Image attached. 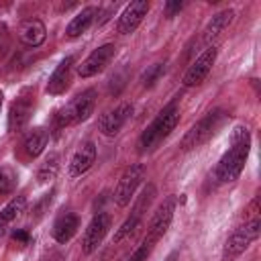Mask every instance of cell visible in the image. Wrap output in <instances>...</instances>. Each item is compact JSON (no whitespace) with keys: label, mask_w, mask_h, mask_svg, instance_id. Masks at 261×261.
I'll return each mask as SVG.
<instances>
[{"label":"cell","mask_w":261,"mask_h":261,"mask_svg":"<svg viewBox=\"0 0 261 261\" xmlns=\"http://www.w3.org/2000/svg\"><path fill=\"white\" fill-rule=\"evenodd\" d=\"M49 143V133L43 128V126H37V128H31L27 135H24V141H22V149L29 157H39L45 147Z\"/></svg>","instance_id":"obj_21"},{"label":"cell","mask_w":261,"mask_h":261,"mask_svg":"<svg viewBox=\"0 0 261 261\" xmlns=\"http://www.w3.org/2000/svg\"><path fill=\"white\" fill-rule=\"evenodd\" d=\"M216 55H218V51H216L214 45L206 47V49L196 57V61L186 69V73H184V77H181V84H184L186 88L200 86V84L206 80V75L210 73V69H212L214 61H216Z\"/></svg>","instance_id":"obj_11"},{"label":"cell","mask_w":261,"mask_h":261,"mask_svg":"<svg viewBox=\"0 0 261 261\" xmlns=\"http://www.w3.org/2000/svg\"><path fill=\"white\" fill-rule=\"evenodd\" d=\"M179 122V106L175 102L167 104L155 118L153 122L141 133L139 137V147L141 151H149V149H155L163 139L169 137V133L175 128V124Z\"/></svg>","instance_id":"obj_2"},{"label":"cell","mask_w":261,"mask_h":261,"mask_svg":"<svg viewBox=\"0 0 261 261\" xmlns=\"http://www.w3.org/2000/svg\"><path fill=\"white\" fill-rule=\"evenodd\" d=\"M35 108V96L33 92H22L12 104H10V112H8V128L10 130H20L27 126L31 114Z\"/></svg>","instance_id":"obj_14"},{"label":"cell","mask_w":261,"mask_h":261,"mask_svg":"<svg viewBox=\"0 0 261 261\" xmlns=\"http://www.w3.org/2000/svg\"><path fill=\"white\" fill-rule=\"evenodd\" d=\"M57 171H59V155L57 153H49L43 159V163L39 165V169H37V179L39 181H51L57 175Z\"/></svg>","instance_id":"obj_23"},{"label":"cell","mask_w":261,"mask_h":261,"mask_svg":"<svg viewBox=\"0 0 261 261\" xmlns=\"http://www.w3.org/2000/svg\"><path fill=\"white\" fill-rule=\"evenodd\" d=\"M130 114H133V104H128V102H120L118 106L106 110L98 120L100 133L106 137H114L124 126V122L130 118Z\"/></svg>","instance_id":"obj_12"},{"label":"cell","mask_w":261,"mask_h":261,"mask_svg":"<svg viewBox=\"0 0 261 261\" xmlns=\"http://www.w3.org/2000/svg\"><path fill=\"white\" fill-rule=\"evenodd\" d=\"M151 251H153V247H149V245L141 243V245L135 249V253L128 257V261H147V257L151 255Z\"/></svg>","instance_id":"obj_26"},{"label":"cell","mask_w":261,"mask_h":261,"mask_svg":"<svg viewBox=\"0 0 261 261\" xmlns=\"http://www.w3.org/2000/svg\"><path fill=\"white\" fill-rule=\"evenodd\" d=\"M94 16H96V8H94V6H86V8H82V10L69 20V24L65 27V35H67L69 39H75V37L84 35V33L92 27Z\"/></svg>","instance_id":"obj_20"},{"label":"cell","mask_w":261,"mask_h":261,"mask_svg":"<svg viewBox=\"0 0 261 261\" xmlns=\"http://www.w3.org/2000/svg\"><path fill=\"white\" fill-rule=\"evenodd\" d=\"M16 37H18V41H20L22 45H27V47H39V45H43L45 39H47V27H45V22H43L41 18L31 16V18H24V20L18 22V27H16Z\"/></svg>","instance_id":"obj_15"},{"label":"cell","mask_w":261,"mask_h":261,"mask_svg":"<svg viewBox=\"0 0 261 261\" xmlns=\"http://www.w3.org/2000/svg\"><path fill=\"white\" fill-rule=\"evenodd\" d=\"M161 71H163V65H161V63H155V65L145 73V77H143V80H145V86H151V84L159 77V73H161Z\"/></svg>","instance_id":"obj_27"},{"label":"cell","mask_w":261,"mask_h":261,"mask_svg":"<svg viewBox=\"0 0 261 261\" xmlns=\"http://www.w3.org/2000/svg\"><path fill=\"white\" fill-rule=\"evenodd\" d=\"M222 122H224V112H220V110L208 112L204 118H200V120L184 135L179 147H181L184 151H190V149H196V147L204 145L208 139L214 137V133L220 128Z\"/></svg>","instance_id":"obj_5"},{"label":"cell","mask_w":261,"mask_h":261,"mask_svg":"<svg viewBox=\"0 0 261 261\" xmlns=\"http://www.w3.org/2000/svg\"><path fill=\"white\" fill-rule=\"evenodd\" d=\"M16 175L8 167H0V194H10L14 190Z\"/></svg>","instance_id":"obj_24"},{"label":"cell","mask_w":261,"mask_h":261,"mask_svg":"<svg viewBox=\"0 0 261 261\" xmlns=\"http://www.w3.org/2000/svg\"><path fill=\"white\" fill-rule=\"evenodd\" d=\"M173 212H175V196H167V198L157 206V210H155L153 216H151V222H149V226H147V234H145V239H143L145 245L155 247V243L167 232V228H169V224H171V220H173Z\"/></svg>","instance_id":"obj_6"},{"label":"cell","mask_w":261,"mask_h":261,"mask_svg":"<svg viewBox=\"0 0 261 261\" xmlns=\"http://www.w3.org/2000/svg\"><path fill=\"white\" fill-rule=\"evenodd\" d=\"M12 239H14L16 243H20V245H27L31 237H29V232H27V230H22V228H20V230H14V232H12Z\"/></svg>","instance_id":"obj_28"},{"label":"cell","mask_w":261,"mask_h":261,"mask_svg":"<svg viewBox=\"0 0 261 261\" xmlns=\"http://www.w3.org/2000/svg\"><path fill=\"white\" fill-rule=\"evenodd\" d=\"M251 151V133L245 124H237L230 133V147L228 151L220 157L214 169V177L220 184H230L239 179L241 171L245 169L247 157Z\"/></svg>","instance_id":"obj_1"},{"label":"cell","mask_w":261,"mask_h":261,"mask_svg":"<svg viewBox=\"0 0 261 261\" xmlns=\"http://www.w3.org/2000/svg\"><path fill=\"white\" fill-rule=\"evenodd\" d=\"M2 102H4V94H2V90H0V110H2Z\"/></svg>","instance_id":"obj_29"},{"label":"cell","mask_w":261,"mask_h":261,"mask_svg":"<svg viewBox=\"0 0 261 261\" xmlns=\"http://www.w3.org/2000/svg\"><path fill=\"white\" fill-rule=\"evenodd\" d=\"M259 232H261V218H259V216H253V218H249L245 224L237 226V228L228 234V239H226V243H224L222 261H232V259H237V257L259 237Z\"/></svg>","instance_id":"obj_3"},{"label":"cell","mask_w":261,"mask_h":261,"mask_svg":"<svg viewBox=\"0 0 261 261\" xmlns=\"http://www.w3.org/2000/svg\"><path fill=\"white\" fill-rule=\"evenodd\" d=\"M24 206H27V198L24 196H16L12 198L0 212V237H4L10 228V224L24 212Z\"/></svg>","instance_id":"obj_22"},{"label":"cell","mask_w":261,"mask_h":261,"mask_svg":"<svg viewBox=\"0 0 261 261\" xmlns=\"http://www.w3.org/2000/svg\"><path fill=\"white\" fill-rule=\"evenodd\" d=\"M77 228H80V218L73 214V212H65V214H61L55 222H53V228H51V234H53V239L57 241V243H67V241H71L73 239V234L77 232Z\"/></svg>","instance_id":"obj_19"},{"label":"cell","mask_w":261,"mask_h":261,"mask_svg":"<svg viewBox=\"0 0 261 261\" xmlns=\"http://www.w3.org/2000/svg\"><path fill=\"white\" fill-rule=\"evenodd\" d=\"M153 198H155V186L153 184H147L143 190H141V194H139V198H137V202H135V206H133V210H130V216L120 224V228L114 232V241L116 243H120L124 237H128L130 232H135V228L141 224V220H143V214L149 210V206H151V202H153Z\"/></svg>","instance_id":"obj_8"},{"label":"cell","mask_w":261,"mask_h":261,"mask_svg":"<svg viewBox=\"0 0 261 261\" xmlns=\"http://www.w3.org/2000/svg\"><path fill=\"white\" fill-rule=\"evenodd\" d=\"M114 53H116V47L114 43H106V45H100L98 49H94L80 65H77V75L80 77H92V75H98L100 71H104L110 61L114 59Z\"/></svg>","instance_id":"obj_10"},{"label":"cell","mask_w":261,"mask_h":261,"mask_svg":"<svg viewBox=\"0 0 261 261\" xmlns=\"http://www.w3.org/2000/svg\"><path fill=\"white\" fill-rule=\"evenodd\" d=\"M96 161V145L92 141L84 143L77 147V151L73 153V157L69 159V175L71 177H80L84 175Z\"/></svg>","instance_id":"obj_17"},{"label":"cell","mask_w":261,"mask_h":261,"mask_svg":"<svg viewBox=\"0 0 261 261\" xmlns=\"http://www.w3.org/2000/svg\"><path fill=\"white\" fill-rule=\"evenodd\" d=\"M145 179V165L143 163H133V165H128L124 171H122V175L118 177V184H116V188H114V194H112V198H114V202L118 204V206H128L130 204V200L135 198V192L139 190V186H141V181Z\"/></svg>","instance_id":"obj_7"},{"label":"cell","mask_w":261,"mask_h":261,"mask_svg":"<svg viewBox=\"0 0 261 261\" xmlns=\"http://www.w3.org/2000/svg\"><path fill=\"white\" fill-rule=\"evenodd\" d=\"M71 65H73V57H65L57 63V67L53 69V73L47 80V88L45 92L51 96H59L69 88V80H71Z\"/></svg>","instance_id":"obj_16"},{"label":"cell","mask_w":261,"mask_h":261,"mask_svg":"<svg viewBox=\"0 0 261 261\" xmlns=\"http://www.w3.org/2000/svg\"><path fill=\"white\" fill-rule=\"evenodd\" d=\"M149 2L147 0H135L130 4L124 6V10L120 12L118 16V22H116V29L120 35H130L137 31V27L143 22L145 14L149 12Z\"/></svg>","instance_id":"obj_13"},{"label":"cell","mask_w":261,"mask_h":261,"mask_svg":"<svg viewBox=\"0 0 261 261\" xmlns=\"http://www.w3.org/2000/svg\"><path fill=\"white\" fill-rule=\"evenodd\" d=\"M10 45H12V37L10 31L4 22H0V61L10 53Z\"/></svg>","instance_id":"obj_25"},{"label":"cell","mask_w":261,"mask_h":261,"mask_svg":"<svg viewBox=\"0 0 261 261\" xmlns=\"http://www.w3.org/2000/svg\"><path fill=\"white\" fill-rule=\"evenodd\" d=\"M110 214L108 212H98L92 216V220L88 222L86 226V232H84V241H82V253L84 255H92L100 243L104 241V237L108 234L110 230Z\"/></svg>","instance_id":"obj_9"},{"label":"cell","mask_w":261,"mask_h":261,"mask_svg":"<svg viewBox=\"0 0 261 261\" xmlns=\"http://www.w3.org/2000/svg\"><path fill=\"white\" fill-rule=\"evenodd\" d=\"M96 106V90H86L82 94H77L69 104H65L57 116H55V124L57 128H65L69 124H77L82 120H86Z\"/></svg>","instance_id":"obj_4"},{"label":"cell","mask_w":261,"mask_h":261,"mask_svg":"<svg viewBox=\"0 0 261 261\" xmlns=\"http://www.w3.org/2000/svg\"><path fill=\"white\" fill-rule=\"evenodd\" d=\"M232 20H234V10H232V8H224V10L216 12V14L208 20V24L204 27V35H202L204 43H212L216 37H220V35L232 24Z\"/></svg>","instance_id":"obj_18"}]
</instances>
